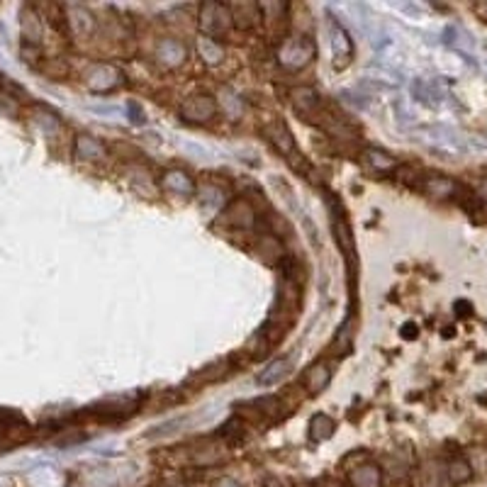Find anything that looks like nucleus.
Listing matches in <instances>:
<instances>
[{
    "instance_id": "nucleus-1",
    "label": "nucleus",
    "mask_w": 487,
    "mask_h": 487,
    "mask_svg": "<svg viewBox=\"0 0 487 487\" xmlns=\"http://www.w3.org/2000/svg\"><path fill=\"white\" fill-rule=\"evenodd\" d=\"M314 42L309 37H302V34H297V37H288L283 44H280L278 49V61L283 68H288V71H300V68H304L309 61L314 59Z\"/></svg>"
},
{
    "instance_id": "nucleus-2",
    "label": "nucleus",
    "mask_w": 487,
    "mask_h": 487,
    "mask_svg": "<svg viewBox=\"0 0 487 487\" xmlns=\"http://www.w3.org/2000/svg\"><path fill=\"white\" fill-rule=\"evenodd\" d=\"M232 27V13H229V5L222 3H205L200 8V29H203V37H224Z\"/></svg>"
},
{
    "instance_id": "nucleus-3",
    "label": "nucleus",
    "mask_w": 487,
    "mask_h": 487,
    "mask_svg": "<svg viewBox=\"0 0 487 487\" xmlns=\"http://www.w3.org/2000/svg\"><path fill=\"white\" fill-rule=\"evenodd\" d=\"M265 139L290 161V166L297 171H302V159H300V151H297V144H295V137L293 132L285 127V122L280 120H273L265 125Z\"/></svg>"
},
{
    "instance_id": "nucleus-4",
    "label": "nucleus",
    "mask_w": 487,
    "mask_h": 487,
    "mask_svg": "<svg viewBox=\"0 0 487 487\" xmlns=\"http://www.w3.org/2000/svg\"><path fill=\"white\" fill-rule=\"evenodd\" d=\"M86 83L93 93H112L125 86V73L112 63H93L86 73Z\"/></svg>"
},
{
    "instance_id": "nucleus-5",
    "label": "nucleus",
    "mask_w": 487,
    "mask_h": 487,
    "mask_svg": "<svg viewBox=\"0 0 487 487\" xmlns=\"http://www.w3.org/2000/svg\"><path fill=\"white\" fill-rule=\"evenodd\" d=\"M290 102H293L295 112H297L302 120L314 122L319 125V117H332V112L324 110V102L312 88H295L290 93Z\"/></svg>"
},
{
    "instance_id": "nucleus-6",
    "label": "nucleus",
    "mask_w": 487,
    "mask_h": 487,
    "mask_svg": "<svg viewBox=\"0 0 487 487\" xmlns=\"http://www.w3.org/2000/svg\"><path fill=\"white\" fill-rule=\"evenodd\" d=\"M180 115L183 120L195 122V125H203V122H210L215 115H217V100L208 93H198V95H190L188 100L180 107Z\"/></svg>"
},
{
    "instance_id": "nucleus-7",
    "label": "nucleus",
    "mask_w": 487,
    "mask_h": 487,
    "mask_svg": "<svg viewBox=\"0 0 487 487\" xmlns=\"http://www.w3.org/2000/svg\"><path fill=\"white\" fill-rule=\"evenodd\" d=\"M329 39H332V52H334V63L337 68L346 66L353 56V42L348 37V32L337 22V20H329Z\"/></svg>"
},
{
    "instance_id": "nucleus-8",
    "label": "nucleus",
    "mask_w": 487,
    "mask_h": 487,
    "mask_svg": "<svg viewBox=\"0 0 487 487\" xmlns=\"http://www.w3.org/2000/svg\"><path fill=\"white\" fill-rule=\"evenodd\" d=\"M154 56H156V61H159L161 66H166V68H178L180 63H183L185 59H188V49H185V44L178 42V39L166 37V39H161V42L156 44Z\"/></svg>"
},
{
    "instance_id": "nucleus-9",
    "label": "nucleus",
    "mask_w": 487,
    "mask_h": 487,
    "mask_svg": "<svg viewBox=\"0 0 487 487\" xmlns=\"http://www.w3.org/2000/svg\"><path fill=\"white\" fill-rule=\"evenodd\" d=\"M222 222L232 229H242V232H249L256 224V212L246 200H234L222 215Z\"/></svg>"
},
{
    "instance_id": "nucleus-10",
    "label": "nucleus",
    "mask_w": 487,
    "mask_h": 487,
    "mask_svg": "<svg viewBox=\"0 0 487 487\" xmlns=\"http://www.w3.org/2000/svg\"><path fill=\"white\" fill-rule=\"evenodd\" d=\"M422 190L431 198H456V195L465 193V188L461 183H456L449 176H426L422 180Z\"/></svg>"
},
{
    "instance_id": "nucleus-11",
    "label": "nucleus",
    "mask_w": 487,
    "mask_h": 487,
    "mask_svg": "<svg viewBox=\"0 0 487 487\" xmlns=\"http://www.w3.org/2000/svg\"><path fill=\"white\" fill-rule=\"evenodd\" d=\"M66 22L78 39H86L95 32V20H93L91 10L83 8V5H71V8L66 10Z\"/></svg>"
},
{
    "instance_id": "nucleus-12",
    "label": "nucleus",
    "mask_w": 487,
    "mask_h": 487,
    "mask_svg": "<svg viewBox=\"0 0 487 487\" xmlns=\"http://www.w3.org/2000/svg\"><path fill=\"white\" fill-rule=\"evenodd\" d=\"M348 483L351 487H380L382 473L376 463H361L348 470Z\"/></svg>"
},
{
    "instance_id": "nucleus-13",
    "label": "nucleus",
    "mask_w": 487,
    "mask_h": 487,
    "mask_svg": "<svg viewBox=\"0 0 487 487\" xmlns=\"http://www.w3.org/2000/svg\"><path fill=\"white\" fill-rule=\"evenodd\" d=\"M161 183H164V188L169 190V193L173 195H193L195 193V183L193 178H190L185 171L180 169H171L164 173V178H161Z\"/></svg>"
},
{
    "instance_id": "nucleus-14",
    "label": "nucleus",
    "mask_w": 487,
    "mask_h": 487,
    "mask_svg": "<svg viewBox=\"0 0 487 487\" xmlns=\"http://www.w3.org/2000/svg\"><path fill=\"white\" fill-rule=\"evenodd\" d=\"M73 151H76L78 159L83 161H100L105 159V146L95 139V137H88V134H78L76 141H73Z\"/></svg>"
},
{
    "instance_id": "nucleus-15",
    "label": "nucleus",
    "mask_w": 487,
    "mask_h": 487,
    "mask_svg": "<svg viewBox=\"0 0 487 487\" xmlns=\"http://www.w3.org/2000/svg\"><path fill=\"white\" fill-rule=\"evenodd\" d=\"M42 34H44V27H42V20L39 15L34 13L32 8H24L22 10V44H29V47H39L42 44Z\"/></svg>"
},
{
    "instance_id": "nucleus-16",
    "label": "nucleus",
    "mask_w": 487,
    "mask_h": 487,
    "mask_svg": "<svg viewBox=\"0 0 487 487\" xmlns=\"http://www.w3.org/2000/svg\"><path fill=\"white\" fill-rule=\"evenodd\" d=\"M290 366H293V361H290V358H278V361L268 363V366H265V371L258 373L256 382H258V385H263V387L278 385L280 380H285V378H288Z\"/></svg>"
},
{
    "instance_id": "nucleus-17",
    "label": "nucleus",
    "mask_w": 487,
    "mask_h": 487,
    "mask_svg": "<svg viewBox=\"0 0 487 487\" xmlns=\"http://www.w3.org/2000/svg\"><path fill=\"white\" fill-rule=\"evenodd\" d=\"M229 13H232V22L239 24L242 29L256 27L261 20V10H258V5H254V3H234V5H229Z\"/></svg>"
},
{
    "instance_id": "nucleus-18",
    "label": "nucleus",
    "mask_w": 487,
    "mask_h": 487,
    "mask_svg": "<svg viewBox=\"0 0 487 487\" xmlns=\"http://www.w3.org/2000/svg\"><path fill=\"white\" fill-rule=\"evenodd\" d=\"M329 378H332V371H329L324 363H314L312 368H307V373H304V378H302L304 390H307L309 395H319V392L329 385Z\"/></svg>"
},
{
    "instance_id": "nucleus-19",
    "label": "nucleus",
    "mask_w": 487,
    "mask_h": 487,
    "mask_svg": "<svg viewBox=\"0 0 487 487\" xmlns=\"http://www.w3.org/2000/svg\"><path fill=\"white\" fill-rule=\"evenodd\" d=\"M137 407V397H130V395H115V397H107L102 400L100 405H95V412L100 415H127Z\"/></svg>"
},
{
    "instance_id": "nucleus-20",
    "label": "nucleus",
    "mask_w": 487,
    "mask_h": 487,
    "mask_svg": "<svg viewBox=\"0 0 487 487\" xmlns=\"http://www.w3.org/2000/svg\"><path fill=\"white\" fill-rule=\"evenodd\" d=\"M470 478H473V468H470V463L465 458L458 456V458H451L446 463V480H449V485H463Z\"/></svg>"
},
{
    "instance_id": "nucleus-21",
    "label": "nucleus",
    "mask_w": 487,
    "mask_h": 487,
    "mask_svg": "<svg viewBox=\"0 0 487 487\" xmlns=\"http://www.w3.org/2000/svg\"><path fill=\"white\" fill-rule=\"evenodd\" d=\"M366 161L371 164L373 171H378V173H390V171L397 169L395 156L387 154V151H382V149H376V146L366 149Z\"/></svg>"
},
{
    "instance_id": "nucleus-22",
    "label": "nucleus",
    "mask_w": 487,
    "mask_h": 487,
    "mask_svg": "<svg viewBox=\"0 0 487 487\" xmlns=\"http://www.w3.org/2000/svg\"><path fill=\"white\" fill-rule=\"evenodd\" d=\"M198 54H200V59H203L205 63H210V66H217V63L224 59V49L210 37H200L198 39Z\"/></svg>"
},
{
    "instance_id": "nucleus-23",
    "label": "nucleus",
    "mask_w": 487,
    "mask_h": 487,
    "mask_svg": "<svg viewBox=\"0 0 487 487\" xmlns=\"http://www.w3.org/2000/svg\"><path fill=\"white\" fill-rule=\"evenodd\" d=\"M309 439L312 441H324L329 439V436L334 434V422L332 417L327 415H314L312 419H309Z\"/></svg>"
},
{
    "instance_id": "nucleus-24",
    "label": "nucleus",
    "mask_w": 487,
    "mask_h": 487,
    "mask_svg": "<svg viewBox=\"0 0 487 487\" xmlns=\"http://www.w3.org/2000/svg\"><path fill=\"white\" fill-rule=\"evenodd\" d=\"M227 458V449H217V446H205V449H198V454L193 456V463L200 465V468H210V465H217Z\"/></svg>"
},
{
    "instance_id": "nucleus-25",
    "label": "nucleus",
    "mask_w": 487,
    "mask_h": 487,
    "mask_svg": "<svg viewBox=\"0 0 487 487\" xmlns=\"http://www.w3.org/2000/svg\"><path fill=\"white\" fill-rule=\"evenodd\" d=\"M444 483H449L446 480V468L441 470L439 463L426 465L424 473H422V487H444Z\"/></svg>"
},
{
    "instance_id": "nucleus-26",
    "label": "nucleus",
    "mask_w": 487,
    "mask_h": 487,
    "mask_svg": "<svg viewBox=\"0 0 487 487\" xmlns=\"http://www.w3.org/2000/svg\"><path fill=\"white\" fill-rule=\"evenodd\" d=\"M258 10L263 13V17H261V20L275 24V22H280V20L285 17V13H288V5H285V3H263V5H258Z\"/></svg>"
},
{
    "instance_id": "nucleus-27",
    "label": "nucleus",
    "mask_w": 487,
    "mask_h": 487,
    "mask_svg": "<svg viewBox=\"0 0 487 487\" xmlns=\"http://www.w3.org/2000/svg\"><path fill=\"white\" fill-rule=\"evenodd\" d=\"M254 407L261 412V415H268V417H278L283 412V402L278 397H258L254 400Z\"/></svg>"
},
{
    "instance_id": "nucleus-28",
    "label": "nucleus",
    "mask_w": 487,
    "mask_h": 487,
    "mask_svg": "<svg viewBox=\"0 0 487 487\" xmlns=\"http://www.w3.org/2000/svg\"><path fill=\"white\" fill-rule=\"evenodd\" d=\"M261 251H263V258L270 261V263H273V261H278L280 256L285 254L283 246H280V242L275 237H265L263 244H261Z\"/></svg>"
},
{
    "instance_id": "nucleus-29",
    "label": "nucleus",
    "mask_w": 487,
    "mask_h": 487,
    "mask_svg": "<svg viewBox=\"0 0 487 487\" xmlns=\"http://www.w3.org/2000/svg\"><path fill=\"white\" fill-rule=\"evenodd\" d=\"M183 424H185L183 417L171 419V422H166V424L156 426L154 431H146V439H161V436H166V434H176V431H178V426H183Z\"/></svg>"
},
{
    "instance_id": "nucleus-30",
    "label": "nucleus",
    "mask_w": 487,
    "mask_h": 487,
    "mask_svg": "<svg viewBox=\"0 0 487 487\" xmlns=\"http://www.w3.org/2000/svg\"><path fill=\"white\" fill-rule=\"evenodd\" d=\"M222 105L232 120H237V117L242 115V100H239L232 91H222Z\"/></svg>"
},
{
    "instance_id": "nucleus-31",
    "label": "nucleus",
    "mask_w": 487,
    "mask_h": 487,
    "mask_svg": "<svg viewBox=\"0 0 487 487\" xmlns=\"http://www.w3.org/2000/svg\"><path fill=\"white\" fill-rule=\"evenodd\" d=\"M37 122L49 132H59V127H61V125H59V120H56V115L44 112V110H37Z\"/></svg>"
},
{
    "instance_id": "nucleus-32",
    "label": "nucleus",
    "mask_w": 487,
    "mask_h": 487,
    "mask_svg": "<svg viewBox=\"0 0 487 487\" xmlns=\"http://www.w3.org/2000/svg\"><path fill=\"white\" fill-rule=\"evenodd\" d=\"M127 110H130V120L134 122V125H144V110H141V107L137 105L134 100L127 105Z\"/></svg>"
},
{
    "instance_id": "nucleus-33",
    "label": "nucleus",
    "mask_w": 487,
    "mask_h": 487,
    "mask_svg": "<svg viewBox=\"0 0 487 487\" xmlns=\"http://www.w3.org/2000/svg\"><path fill=\"white\" fill-rule=\"evenodd\" d=\"M183 149L188 151V154H193L195 159H205V156H208V151H205L203 146H198V144H183Z\"/></svg>"
},
{
    "instance_id": "nucleus-34",
    "label": "nucleus",
    "mask_w": 487,
    "mask_h": 487,
    "mask_svg": "<svg viewBox=\"0 0 487 487\" xmlns=\"http://www.w3.org/2000/svg\"><path fill=\"white\" fill-rule=\"evenodd\" d=\"M212 487H242V485H239L237 480H232V478H219V480H215Z\"/></svg>"
},
{
    "instance_id": "nucleus-35",
    "label": "nucleus",
    "mask_w": 487,
    "mask_h": 487,
    "mask_svg": "<svg viewBox=\"0 0 487 487\" xmlns=\"http://www.w3.org/2000/svg\"><path fill=\"white\" fill-rule=\"evenodd\" d=\"M478 198L487 203V180H483V183L478 185Z\"/></svg>"
},
{
    "instance_id": "nucleus-36",
    "label": "nucleus",
    "mask_w": 487,
    "mask_h": 487,
    "mask_svg": "<svg viewBox=\"0 0 487 487\" xmlns=\"http://www.w3.org/2000/svg\"><path fill=\"white\" fill-rule=\"evenodd\" d=\"M275 487H280V485H275Z\"/></svg>"
}]
</instances>
